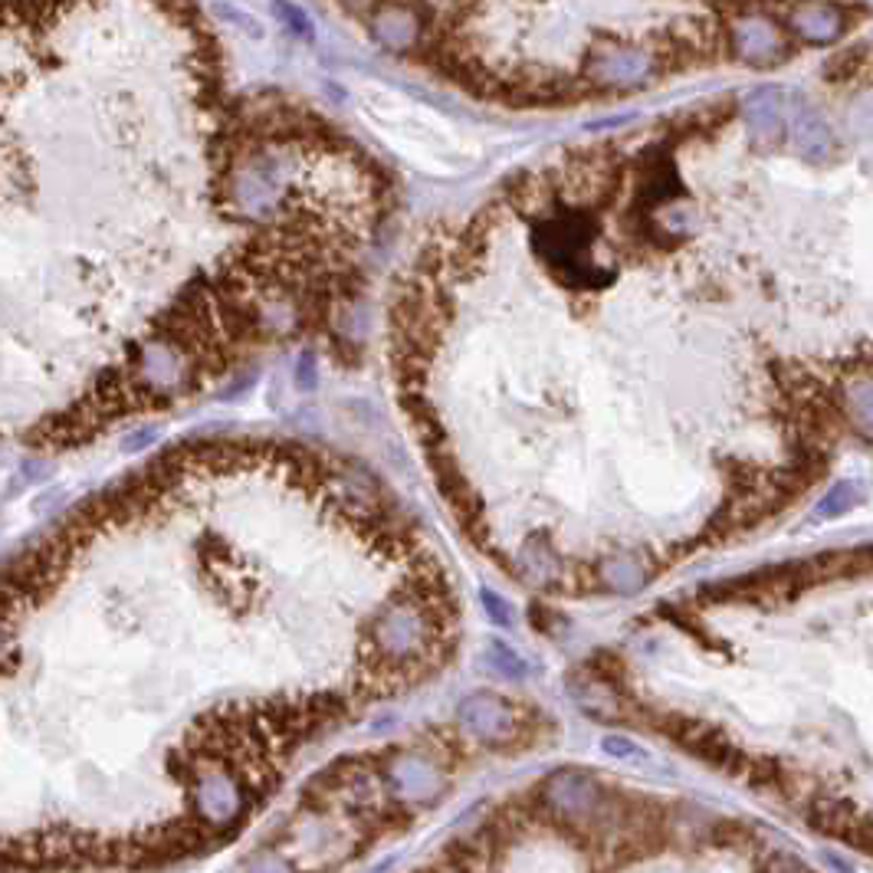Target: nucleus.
Here are the masks:
<instances>
[{
	"label": "nucleus",
	"instance_id": "obj_16",
	"mask_svg": "<svg viewBox=\"0 0 873 873\" xmlns=\"http://www.w3.org/2000/svg\"><path fill=\"white\" fill-rule=\"evenodd\" d=\"M601 749H605L611 759H621V762H631V766H647V762H651V756H647L637 743H631V739H624V736H608V739L601 743Z\"/></svg>",
	"mask_w": 873,
	"mask_h": 873
},
{
	"label": "nucleus",
	"instance_id": "obj_7",
	"mask_svg": "<svg viewBox=\"0 0 873 873\" xmlns=\"http://www.w3.org/2000/svg\"><path fill=\"white\" fill-rule=\"evenodd\" d=\"M789 138L795 145V151L805 158V161H828L831 151H835V135L825 122V115H818L808 102L795 99L789 102Z\"/></svg>",
	"mask_w": 873,
	"mask_h": 873
},
{
	"label": "nucleus",
	"instance_id": "obj_12",
	"mask_svg": "<svg viewBox=\"0 0 873 873\" xmlns=\"http://www.w3.org/2000/svg\"><path fill=\"white\" fill-rule=\"evenodd\" d=\"M841 404H845V417L851 421V427H858L868 440H873V375L851 378L845 384Z\"/></svg>",
	"mask_w": 873,
	"mask_h": 873
},
{
	"label": "nucleus",
	"instance_id": "obj_10",
	"mask_svg": "<svg viewBox=\"0 0 873 873\" xmlns=\"http://www.w3.org/2000/svg\"><path fill=\"white\" fill-rule=\"evenodd\" d=\"M388 785L398 795H407V799H434L444 782H440L437 766L424 762L417 753H401L388 766Z\"/></svg>",
	"mask_w": 873,
	"mask_h": 873
},
{
	"label": "nucleus",
	"instance_id": "obj_13",
	"mask_svg": "<svg viewBox=\"0 0 873 873\" xmlns=\"http://www.w3.org/2000/svg\"><path fill=\"white\" fill-rule=\"evenodd\" d=\"M598 578H601V585H608L614 591H637L647 582V568L641 559L614 555V559H605L598 565Z\"/></svg>",
	"mask_w": 873,
	"mask_h": 873
},
{
	"label": "nucleus",
	"instance_id": "obj_15",
	"mask_svg": "<svg viewBox=\"0 0 873 873\" xmlns=\"http://www.w3.org/2000/svg\"><path fill=\"white\" fill-rule=\"evenodd\" d=\"M486 657L493 661L490 670H496V674L506 677V680H522V677L529 674V667L522 664V657H519L516 651H509L503 641H493L490 651H486Z\"/></svg>",
	"mask_w": 873,
	"mask_h": 873
},
{
	"label": "nucleus",
	"instance_id": "obj_11",
	"mask_svg": "<svg viewBox=\"0 0 873 873\" xmlns=\"http://www.w3.org/2000/svg\"><path fill=\"white\" fill-rule=\"evenodd\" d=\"M812 828L828 835V838H841V841H858V835L864 831V818L858 815V808L845 799H818L812 805V815H808Z\"/></svg>",
	"mask_w": 873,
	"mask_h": 873
},
{
	"label": "nucleus",
	"instance_id": "obj_14",
	"mask_svg": "<svg viewBox=\"0 0 873 873\" xmlns=\"http://www.w3.org/2000/svg\"><path fill=\"white\" fill-rule=\"evenodd\" d=\"M861 499H864V490H861L854 480L835 483V486L822 496V503H818V509H815V519H838V516L851 513Z\"/></svg>",
	"mask_w": 873,
	"mask_h": 873
},
{
	"label": "nucleus",
	"instance_id": "obj_22",
	"mask_svg": "<svg viewBox=\"0 0 873 873\" xmlns=\"http://www.w3.org/2000/svg\"><path fill=\"white\" fill-rule=\"evenodd\" d=\"M868 3H871V7H873V0H868Z\"/></svg>",
	"mask_w": 873,
	"mask_h": 873
},
{
	"label": "nucleus",
	"instance_id": "obj_19",
	"mask_svg": "<svg viewBox=\"0 0 873 873\" xmlns=\"http://www.w3.org/2000/svg\"><path fill=\"white\" fill-rule=\"evenodd\" d=\"M480 598H483V605H486V611H490V618H493V621H496L499 628H509V624H513V614H509V605H506V601H503L499 595H493V591L486 588V591H483Z\"/></svg>",
	"mask_w": 873,
	"mask_h": 873
},
{
	"label": "nucleus",
	"instance_id": "obj_8",
	"mask_svg": "<svg viewBox=\"0 0 873 873\" xmlns=\"http://www.w3.org/2000/svg\"><path fill=\"white\" fill-rule=\"evenodd\" d=\"M368 30H371V36L381 46H388L394 53H404V49H414L421 43V30L424 26H421V16H417L414 7H407L401 0H391V3H381L371 13Z\"/></svg>",
	"mask_w": 873,
	"mask_h": 873
},
{
	"label": "nucleus",
	"instance_id": "obj_21",
	"mask_svg": "<svg viewBox=\"0 0 873 873\" xmlns=\"http://www.w3.org/2000/svg\"><path fill=\"white\" fill-rule=\"evenodd\" d=\"M296 384H299L302 391H312V384H315V361H312V355H302V358H299Z\"/></svg>",
	"mask_w": 873,
	"mask_h": 873
},
{
	"label": "nucleus",
	"instance_id": "obj_20",
	"mask_svg": "<svg viewBox=\"0 0 873 873\" xmlns=\"http://www.w3.org/2000/svg\"><path fill=\"white\" fill-rule=\"evenodd\" d=\"M246 873H289L286 864L276 858V854H256L250 864H246Z\"/></svg>",
	"mask_w": 873,
	"mask_h": 873
},
{
	"label": "nucleus",
	"instance_id": "obj_5",
	"mask_svg": "<svg viewBox=\"0 0 873 873\" xmlns=\"http://www.w3.org/2000/svg\"><path fill=\"white\" fill-rule=\"evenodd\" d=\"M733 46L739 53V59L753 62V66H772L789 53L785 33L772 16H743L733 26Z\"/></svg>",
	"mask_w": 873,
	"mask_h": 873
},
{
	"label": "nucleus",
	"instance_id": "obj_17",
	"mask_svg": "<svg viewBox=\"0 0 873 873\" xmlns=\"http://www.w3.org/2000/svg\"><path fill=\"white\" fill-rule=\"evenodd\" d=\"M273 10L279 13V20L289 26V30H296L299 36H309L312 33V26H309V16L292 3V0H273Z\"/></svg>",
	"mask_w": 873,
	"mask_h": 873
},
{
	"label": "nucleus",
	"instance_id": "obj_1",
	"mask_svg": "<svg viewBox=\"0 0 873 873\" xmlns=\"http://www.w3.org/2000/svg\"><path fill=\"white\" fill-rule=\"evenodd\" d=\"M582 76L598 89H641L657 76V56L641 46L591 49Z\"/></svg>",
	"mask_w": 873,
	"mask_h": 873
},
{
	"label": "nucleus",
	"instance_id": "obj_2",
	"mask_svg": "<svg viewBox=\"0 0 873 873\" xmlns=\"http://www.w3.org/2000/svg\"><path fill=\"white\" fill-rule=\"evenodd\" d=\"M191 802L200 822L207 825H233L246 802L250 792L243 789V782L230 772H204L194 785H191Z\"/></svg>",
	"mask_w": 873,
	"mask_h": 873
},
{
	"label": "nucleus",
	"instance_id": "obj_3",
	"mask_svg": "<svg viewBox=\"0 0 873 873\" xmlns=\"http://www.w3.org/2000/svg\"><path fill=\"white\" fill-rule=\"evenodd\" d=\"M463 730L473 736V739H483V743H506L519 733L522 720L519 713L496 693H473L460 703L457 710Z\"/></svg>",
	"mask_w": 873,
	"mask_h": 873
},
{
	"label": "nucleus",
	"instance_id": "obj_4",
	"mask_svg": "<svg viewBox=\"0 0 873 873\" xmlns=\"http://www.w3.org/2000/svg\"><path fill=\"white\" fill-rule=\"evenodd\" d=\"M542 792H545V805H549L555 815L572 818V822H591L595 812H598L601 802H605V789H601L591 776H585V772H572V769L555 772V776L545 782Z\"/></svg>",
	"mask_w": 873,
	"mask_h": 873
},
{
	"label": "nucleus",
	"instance_id": "obj_9",
	"mask_svg": "<svg viewBox=\"0 0 873 873\" xmlns=\"http://www.w3.org/2000/svg\"><path fill=\"white\" fill-rule=\"evenodd\" d=\"M792 30L808 39V43H831L845 33V10L838 3H828V0H805L792 10L789 16Z\"/></svg>",
	"mask_w": 873,
	"mask_h": 873
},
{
	"label": "nucleus",
	"instance_id": "obj_6",
	"mask_svg": "<svg viewBox=\"0 0 873 873\" xmlns=\"http://www.w3.org/2000/svg\"><path fill=\"white\" fill-rule=\"evenodd\" d=\"M743 115H746L749 135L759 145L772 148L782 138L785 122H789V95L779 85H762V89H756V92L746 95Z\"/></svg>",
	"mask_w": 873,
	"mask_h": 873
},
{
	"label": "nucleus",
	"instance_id": "obj_18",
	"mask_svg": "<svg viewBox=\"0 0 873 873\" xmlns=\"http://www.w3.org/2000/svg\"><path fill=\"white\" fill-rule=\"evenodd\" d=\"M762 873H815L808 864H802L795 854H785V851H776L766 858V868Z\"/></svg>",
	"mask_w": 873,
	"mask_h": 873
}]
</instances>
